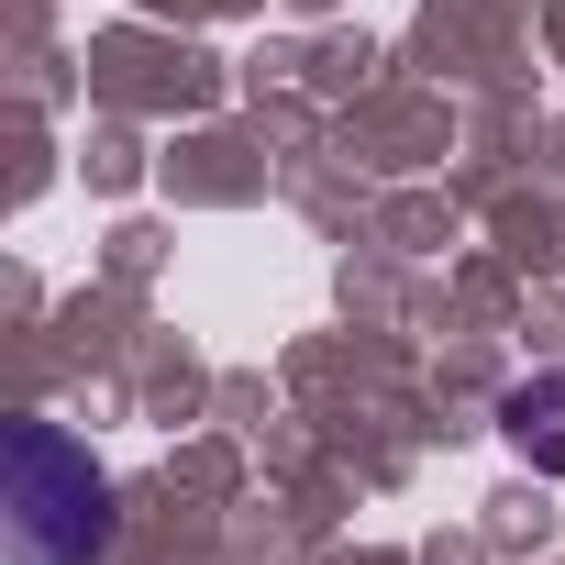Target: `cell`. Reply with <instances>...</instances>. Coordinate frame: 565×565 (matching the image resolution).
Segmentation results:
<instances>
[{"label":"cell","instance_id":"7a4b0ae2","mask_svg":"<svg viewBox=\"0 0 565 565\" xmlns=\"http://www.w3.org/2000/svg\"><path fill=\"white\" fill-rule=\"evenodd\" d=\"M499 433L543 466V477H565V377H532V388H510L499 399Z\"/></svg>","mask_w":565,"mask_h":565},{"label":"cell","instance_id":"6da1fadb","mask_svg":"<svg viewBox=\"0 0 565 565\" xmlns=\"http://www.w3.org/2000/svg\"><path fill=\"white\" fill-rule=\"evenodd\" d=\"M12 565H100L111 554V477L78 433L12 422Z\"/></svg>","mask_w":565,"mask_h":565}]
</instances>
